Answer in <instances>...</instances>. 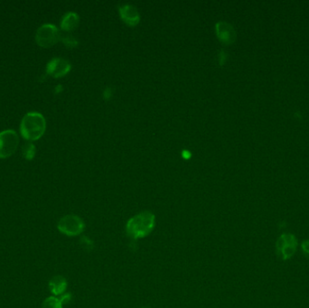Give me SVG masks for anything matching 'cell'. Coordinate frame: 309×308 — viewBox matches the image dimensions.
I'll return each instance as SVG.
<instances>
[{
  "label": "cell",
  "instance_id": "7",
  "mask_svg": "<svg viewBox=\"0 0 309 308\" xmlns=\"http://www.w3.org/2000/svg\"><path fill=\"white\" fill-rule=\"evenodd\" d=\"M71 64L62 58H53L47 64L46 72L54 78L63 77L70 72Z\"/></svg>",
  "mask_w": 309,
  "mask_h": 308
},
{
  "label": "cell",
  "instance_id": "3",
  "mask_svg": "<svg viewBox=\"0 0 309 308\" xmlns=\"http://www.w3.org/2000/svg\"><path fill=\"white\" fill-rule=\"evenodd\" d=\"M85 224L82 218L75 214H68L63 216L58 221L57 229L64 235L74 237L84 232Z\"/></svg>",
  "mask_w": 309,
  "mask_h": 308
},
{
  "label": "cell",
  "instance_id": "2",
  "mask_svg": "<svg viewBox=\"0 0 309 308\" xmlns=\"http://www.w3.org/2000/svg\"><path fill=\"white\" fill-rule=\"evenodd\" d=\"M46 123L44 116L38 112L27 113L21 121L20 132L27 140H37L44 135Z\"/></svg>",
  "mask_w": 309,
  "mask_h": 308
},
{
  "label": "cell",
  "instance_id": "10",
  "mask_svg": "<svg viewBox=\"0 0 309 308\" xmlns=\"http://www.w3.org/2000/svg\"><path fill=\"white\" fill-rule=\"evenodd\" d=\"M49 288L54 296H62L67 288V280L62 276H55L50 280Z\"/></svg>",
  "mask_w": 309,
  "mask_h": 308
},
{
  "label": "cell",
  "instance_id": "4",
  "mask_svg": "<svg viewBox=\"0 0 309 308\" xmlns=\"http://www.w3.org/2000/svg\"><path fill=\"white\" fill-rule=\"evenodd\" d=\"M298 248V240L291 233H283L278 238L276 242V249L278 257L288 261L295 255Z\"/></svg>",
  "mask_w": 309,
  "mask_h": 308
},
{
  "label": "cell",
  "instance_id": "12",
  "mask_svg": "<svg viewBox=\"0 0 309 308\" xmlns=\"http://www.w3.org/2000/svg\"><path fill=\"white\" fill-rule=\"evenodd\" d=\"M42 308H63V304L56 297H49L43 302Z\"/></svg>",
  "mask_w": 309,
  "mask_h": 308
},
{
  "label": "cell",
  "instance_id": "8",
  "mask_svg": "<svg viewBox=\"0 0 309 308\" xmlns=\"http://www.w3.org/2000/svg\"><path fill=\"white\" fill-rule=\"evenodd\" d=\"M216 34L221 41L225 44H231L235 41V30L227 22H218L216 24Z\"/></svg>",
  "mask_w": 309,
  "mask_h": 308
},
{
  "label": "cell",
  "instance_id": "18",
  "mask_svg": "<svg viewBox=\"0 0 309 308\" xmlns=\"http://www.w3.org/2000/svg\"><path fill=\"white\" fill-rule=\"evenodd\" d=\"M146 308V307H144V308Z\"/></svg>",
  "mask_w": 309,
  "mask_h": 308
},
{
  "label": "cell",
  "instance_id": "16",
  "mask_svg": "<svg viewBox=\"0 0 309 308\" xmlns=\"http://www.w3.org/2000/svg\"><path fill=\"white\" fill-rule=\"evenodd\" d=\"M63 43H64L66 45H69V46H74V45L77 44V42L74 40L73 37H65V38L63 39Z\"/></svg>",
  "mask_w": 309,
  "mask_h": 308
},
{
  "label": "cell",
  "instance_id": "14",
  "mask_svg": "<svg viewBox=\"0 0 309 308\" xmlns=\"http://www.w3.org/2000/svg\"><path fill=\"white\" fill-rule=\"evenodd\" d=\"M301 249H302V252H303L305 256L309 258V240H304L302 242Z\"/></svg>",
  "mask_w": 309,
  "mask_h": 308
},
{
  "label": "cell",
  "instance_id": "6",
  "mask_svg": "<svg viewBox=\"0 0 309 308\" xmlns=\"http://www.w3.org/2000/svg\"><path fill=\"white\" fill-rule=\"evenodd\" d=\"M19 144V137L14 131L0 132V158H6L12 156Z\"/></svg>",
  "mask_w": 309,
  "mask_h": 308
},
{
  "label": "cell",
  "instance_id": "9",
  "mask_svg": "<svg viewBox=\"0 0 309 308\" xmlns=\"http://www.w3.org/2000/svg\"><path fill=\"white\" fill-rule=\"evenodd\" d=\"M119 10L121 13L122 20L125 22L127 25L135 26L139 23L140 16L135 6L131 5H124L121 6Z\"/></svg>",
  "mask_w": 309,
  "mask_h": 308
},
{
  "label": "cell",
  "instance_id": "11",
  "mask_svg": "<svg viewBox=\"0 0 309 308\" xmlns=\"http://www.w3.org/2000/svg\"><path fill=\"white\" fill-rule=\"evenodd\" d=\"M79 25V16L77 14L70 12L63 16L61 27L65 31H72L75 29Z\"/></svg>",
  "mask_w": 309,
  "mask_h": 308
},
{
  "label": "cell",
  "instance_id": "13",
  "mask_svg": "<svg viewBox=\"0 0 309 308\" xmlns=\"http://www.w3.org/2000/svg\"><path fill=\"white\" fill-rule=\"evenodd\" d=\"M23 154L27 160H32L36 155V146L33 144H26L23 148Z\"/></svg>",
  "mask_w": 309,
  "mask_h": 308
},
{
  "label": "cell",
  "instance_id": "15",
  "mask_svg": "<svg viewBox=\"0 0 309 308\" xmlns=\"http://www.w3.org/2000/svg\"><path fill=\"white\" fill-rule=\"evenodd\" d=\"M59 299L63 305V304H68L72 300V295L70 293H64Z\"/></svg>",
  "mask_w": 309,
  "mask_h": 308
},
{
  "label": "cell",
  "instance_id": "1",
  "mask_svg": "<svg viewBox=\"0 0 309 308\" xmlns=\"http://www.w3.org/2000/svg\"><path fill=\"white\" fill-rule=\"evenodd\" d=\"M155 225V215L151 212H142L128 220L126 224L127 234L133 240L143 239L152 232Z\"/></svg>",
  "mask_w": 309,
  "mask_h": 308
},
{
  "label": "cell",
  "instance_id": "5",
  "mask_svg": "<svg viewBox=\"0 0 309 308\" xmlns=\"http://www.w3.org/2000/svg\"><path fill=\"white\" fill-rule=\"evenodd\" d=\"M60 39L57 27L51 24H45L37 29L36 41L42 47L49 48L54 45Z\"/></svg>",
  "mask_w": 309,
  "mask_h": 308
},
{
  "label": "cell",
  "instance_id": "17",
  "mask_svg": "<svg viewBox=\"0 0 309 308\" xmlns=\"http://www.w3.org/2000/svg\"><path fill=\"white\" fill-rule=\"evenodd\" d=\"M220 62L221 63V64H222V63H224V61H225V53H224V52H220Z\"/></svg>",
  "mask_w": 309,
  "mask_h": 308
}]
</instances>
